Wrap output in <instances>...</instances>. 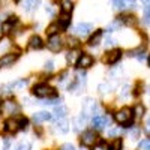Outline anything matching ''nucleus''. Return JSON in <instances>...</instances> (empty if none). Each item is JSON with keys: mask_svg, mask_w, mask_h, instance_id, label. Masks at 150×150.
I'll use <instances>...</instances> for the list:
<instances>
[{"mask_svg": "<svg viewBox=\"0 0 150 150\" xmlns=\"http://www.w3.org/2000/svg\"><path fill=\"white\" fill-rule=\"evenodd\" d=\"M81 143H83L84 146H87V147L95 146V144L98 143V135H96V132H93V131H86V132L83 134V137H81Z\"/></svg>", "mask_w": 150, "mask_h": 150, "instance_id": "nucleus-4", "label": "nucleus"}, {"mask_svg": "<svg viewBox=\"0 0 150 150\" xmlns=\"http://www.w3.org/2000/svg\"><path fill=\"white\" fill-rule=\"evenodd\" d=\"M2 111H3V114H6V116L15 114V112H18V105H17V102H14V101H6V102L2 105Z\"/></svg>", "mask_w": 150, "mask_h": 150, "instance_id": "nucleus-9", "label": "nucleus"}, {"mask_svg": "<svg viewBox=\"0 0 150 150\" xmlns=\"http://www.w3.org/2000/svg\"><path fill=\"white\" fill-rule=\"evenodd\" d=\"M15 2H20V0H15Z\"/></svg>", "mask_w": 150, "mask_h": 150, "instance_id": "nucleus-39", "label": "nucleus"}, {"mask_svg": "<svg viewBox=\"0 0 150 150\" xmlns=\"http://www.w3.org/2000/svg\"><path fill=\"white\" fill-rule=\"evenodd\" d=\"M138 134H140V131L137 129V128H134V131H131V132H129V135H131V138H132V140H135L137 137H138Z\"/></svg>", "mask_w": 150, "mask_h": 150, "instance_id": "nucleus-35", "label": "nucleus"}, {"mask_svg": "<svg viewBox=\"0 0 150 150\" xmlns=\"http://www.w3.org/2000/svg\"><path fill=\"white\" fill-rule=\"evenodd\" d=\"M93 150H107V144L105 143H101V144H95V149Z\"/></svg>", "mask_w": 150, "mask_h": 150, "instance_id": "nucleus-32", "label": "nucleus"}, {"mask_svg": "<svg viewBox=\"0 0 150 150\" xmlns=\"http://www.w3.org/2000/svg\"><path fill=\"white\" fill-rule=\"evenodd\" d=\"M98 110H99V107L93 99H87V101L84 102V108H83V120L86 122V119L89 116H92V114H95Z\"/></svg>", "mask_w": 150, "mask_h": 150, "instance_id": "nucleus-3", "label": "nucleus"}, {"mask_svg": "<svg viewBox=\"0 0 150 150\" xmlns=\"http://www.w3.org/2000/svg\"><path fill=\"white\" fill-rule=\"evenodd\" d=\"M112 3H114L117 9H126L135 5V0H112Z\"/></svg>", "mask_w": 150, "mask_h": 150, "instance_id": "nucleus-14", "label": "nucleus"}, {"mask_svg": "<svg viewBox=\"0 0 150 150\" xmlns=\"http://www.w3.org/2000/svg\"><path fill=\"white\" fill-rule=\"evenodd\" d=\"M92 125L95 129H104L107 125H110V117L107 116H96L92 120Z\"/></svg>", "mask_w": 150, "mask_h": 150, "instance_id": "nucleus-8", "label": "nucleus"}, {"mask_svg": "<svg viewBox=\"0 0 150 150\" xmlns=\"http://www.w3.org/2000/svg\"><path fill=\"white\" fill-rule=\"evenodd\" d=\"M119 23L134 24V17H131V15H122V17H119Z\"/></svg>", "mask_w": 150, "mask_h": 150, "instance_id": "nucleus-28", "label": "nucleus"}, {"mask_svg": "<svg viewBox=\"0 0 150 150\" xmlns=\"http://www.w3.org/2000/svg\"><path fill=\"white\" fill-rule=\"evenodd\" d=\"M32 92L38 98H50V96H54L56 95V90L53 89L51 86H48V84H38V86L33 87Z\"/></svg>", "mask_w": 150, "mask_h": 150, "instance_id": "nucleus-1", "label": "nucleus"}, {"mask_svg": "<svg viewBox=\"0 0 150 150\" xmlns=\"http://www.w3.org/2000/svg\"><path fill=\"white\" fill-rule=\"evenodd\" d=\"M114 119L120 125H129L131 123V119H132V110L131 108H122L120 111L116 112Z\"/></svg>", "mask_w": 150, "mask_h": 150, "instance_id": "nucleus-2", "label": "nucleus"}, {"mask_svg": "<svg viewBox=\"0 0 150 150\" xmlns=\"http://www.w3.org/2000/svg\"><path fill=\"white\" fill-rule=\"evenodd\" d=\"M57 131L62 132V134H66V132L69 131V123H68V120L60 119L59 123H57Z\"/></svg>", "mask_w": 150, "mask_h": 150, "instance_id": "nucleus-19", "label": "nucleus"}, {"mask_svg": "<svg viewBox=\"0 0 150 150\" xmlns=\"http://www.w3.org/2000/svg\"><path fill=\"white\" fill-rule=\"evenodd\" d=\"M18 123H20V129H21V128L26 129V128H27V123H29V120H27V119H21V120H18Z\"/></svg>", "mask_w": 150, "mask_h": 150, "instance_id": "nucleus-33", "label": "nucleus"}, {"mask_svg": "<svg viewBox=\"0 0 150 150\" xmlns=\"http://www.w3.org/2000/svg\"><path fill=\"white\" fill-rule=\"evenodd\" d=\"M42 39L39 36H32L30 38V41H29V48L30 50H39V48H42Z\"/></svg>", "mask_w": 150, "mask_h": 150, "instance_id": "nucleus-16", "label": "nucleus"}, {"mask_svg": "<svg viewBox=\"0 0 150 150\" xmlns=\"http://www.w3.org/2000/svg\"><path fill=\"white\" fill-rule=\"evenodd\" d=\"M144 112H146L144 107H143L141 104H138V105H135V108H134V111H132V114H135V117H143Z\"/></svg>", "mask_w": 150, "mask_h": 150, "instance_id": "nucleus-24", "label": "nucleus"}, {"mask_svg": "<svg viewBox=\"0 0 150 150\" xmlns=\"http://www.w3.org/2000/svg\"><path fill=\"white\" fill-rule=\"evenodd\" d=\"M138 150H150V141H149L147 138H146L144 141H141V143H140Z\"/></svg>", "mask_w": 150, "mask_h": 150, "instance_id": "nucleus-29", "label": "nucleus"}, {"mask_svg": "<svg viewBox=\"0 0 150 150\" xmlns=\"http://www.w3.org/2000/svg\"><path fill=\"white\" fill-rule=\"evenodd\" d=\"M78 54H80L78 50H72V51H69V53H68V56H66L68 63H75V62L78 60Z\"/></svg>", "mask_w": 150, "mask_h": 150, "instance_id": "nucleus-20", "label": "nucleus"}, {"mask_svg": "<svg viewBox=\"0 0 150 150\" xmlns=\"http://www.w3.org/2000/svg\"><path fill=\"white\" fill-rule=\"evenodd\" d=\"M62 150H75L72 144H65L63 147H62Z\"/></svg>", "mask_w": 150, "mask_h": 150, "instance_id": "nucleus-38", "label": "nucleus"}, {"mask_svg": "<svg viewBox=\"0 0 150 150\" xmlns=\"http://www.w3.org/2000/svg\"><path fill=\"white\" fill-rule=\"evenodd\" d=\"M101 38H102V32L98 30V32L90 38V39H89V42H87V44H89V45H98L99 42H101Z\"/></svg>", "mask_w": 150, "mask_h": 150, "instance_id": "nucleus-21", "label": "nucleus"}, {"mask_svg": "<svg viewBox=\"0 0 150 150\" xmlns=\"http://www.w3.org/2000/svg\"><path fill=\"white\" fill-rule=\"evenodd\" d=\"M120 132H122L120 128H112V129L108 131V135L110 137H117V135H120Z\"/></svg>", "mask_w": 150, "mask_h": 150, "instance_id": "nucleus-30", "label": "nucleus"}, {"mask_svg": "<svg viewBox=\"0 0 150 150\" xmlns=\"http://www.w3.org/2000/svg\"><path fill=\"white\" fill-rule=\"evenodd\" d=\"M68 42H69V47H77L78 45V41L75 39V38H69Z\"/></svg>", "mask_w": 150, "mask_h": 150, "instance_id": "nucleus-36", "label": "nucleus"}, {"mask_svg": "<svg viewBox=\"0 0 150 150\" xmlns=\"http://www.w3.org/2000/svg\"><path fill=\"white\" fill-rule=\"evenodd\" d=\"M20 129V123H18V120H15V119H9V120H6V123H5V131L6 132H17Z\"/></svg>", "mask_w": 150, "mask_h": 150, "instance_id": "nucleus-13", "label": "nucleus"}, {"mask_svg": "<svg viewBox=\"0 0 150 150\" xmlns=\"http://www.w3.org/2000/svg\"><path fill=\"white\" fill-rule=\"evenodd\" d=\"M53 116H51V112H48V111H41V112H36V114L33 116V120L36 123H42V122H48V120H51Z\"/></svg>", "mask_w": 150, "mask_h": 150, "instance_id": "nucleus-12", "label": "nucleus"}, {"mask_svg": "<svg viewBox=\"0 0 150 150\" xmlns=\"http://www.w3.org/2000/svg\"><path fill=\"white\" fill-rule=\"evenodd\" d=\"M48 48L51 50V51H60V48H62V39H60V36H57V35L50 36V39H48Z\"/></svg>", "mask_w": 150, "mask_h": 150, "instance_id": "nucleus-11", "label": "nucleus"}, {"mask_svg": "<svg viewBox=\"0 0 150 150\" xmlns=\"http://www.w3.org/2000/svg\"><path fill=\"white\" fill-rule=\"evenodd\" d=\"M38 5H39V0H26V3H24V9L30 12V11L36 9Z\"/></svg>", "mask_w": 150, "mask_h": 150, "instance_id": "nucleus-22", "label": "nucleus"}, {"mask_svg": "<svg viewBox=\"0 0 150 150\" xmlns=\"http://www.w3.org/2000/svg\"><path fill=\"white\" fill-rule=\"evenodd\" d=\"M69 24H71V17H69V14H62V15L59 17V23H57L59 29L66 30V29L69 27Z\"/></svg>", "mask_w": 150, "mask_h": 150, "instance_id": "nucleus-15", "label": "nucleus"}, {"mask_svg": "<svg viewBox=\"0 0 150 150\" xmlns=\"http://www.w3.org/2000/svg\"><path fill=\"white\" fill-rule=\"evenodd\" d=\"M120 57H122V51H120V50H111V51L107 53L104 62L108 63V65H114V63H117V62L120 60Z\"/></svg>", "mask_w": 150, "mask_h": 150, "instance_id": "nucleus-6", "label": "nucleus"}, {"mask_svg": "<svg viewBox=\"0 0 150 150\" xmlns=\"http://www.w3.org/2000/svg\"><path fill=\"white\" fill-rule=\"evenodd\" d=\"M17 23V18L15 17H11L8 21H5L3 23V26H2V32L3 33H8V32H11V29H12V26Z\"/></svg>", "mask_w": 150, "mask_h": 150, "instance_id": "nucleus-18", "label": "nucleus"}, {"mask_svg": "<svg viewBox=\"0 0 150 150\" xmlns=\"http://www.w3.org/2000/svg\"><path fill=\"white\" fill-rule=\"evenodd\" d=\"M92 65H93V57L89 56V54H83L77 60V66L80 69H87V68H90Z\"/></svg>", "mask_w": 150, "mask_h": 150, "instance_id": "nucleus-7", "label": "nucleus"}, {"mask_svg": "<svg viewBox=\"0 0 150 150\" xmlns=\"http://www.w3.org/2000/svg\"><path fill=\"white\" fill-rule=\"evenodd\" d=\"M18 59V54L15 53H9V54H5L3 57H0V68H6V66H11L14 62Z\"/></svg>", "mask_w": 150, "mask_h": 150, "instance_id": "nucleus-10", "label": "nucleus"}, {"mask_svg": "<svg viewBox=\"0 0 150 150\" xmlns=\"http://www.w3.org/2000/svg\"><path fill=\"white\" fill-rule=\"evenodd\" d=\"M149 17H150V12H149V8H146V11H144V24L146 26H149Z\"/></svg>", "mask_w": 150, "mask_h": 150, "instance_id": "nucleus-31", "label": "nucleus"}, {"mask_svg": "<svg viewBox=\"0 0 150 150\" xmlns=\"http://www.w3.org/2000/svg\"><path fill=\"white\" fill-rule=\"evenodd\" d=\"M53 69H54V63H53V62H47V63H45V71L51 72Z\"/></svg>", "mask_w": 150, "mask_h": 150, "instance_id": "nucleus-34", "label": "nucleus"}, {"mask_svg": "<svg viewBox=\"0 0 150 150\" xmlns=\"http://www.w3.org/2000/svg\"><path fill=\"white\" fill-rule=\"evenodd\" d=\"M59 30H60V29H59V26H57V23H54V24H51V26L47 29V35H48V36H54V35H57Z\"/></svg>", "mask_w": 150, "mask_h": 150, "instance_id": "nucleus-25", "label": "nucleus"}, {"mask_svg": "<svg viewBox=\"0 0 150 150\" xmlns=\"http://www.w3.org/2000/svg\"><path fill=\"white\" fill-rule=\"evenodd\" d=\"M60 8H62V11H63V14H71L72 9H74V3L71 2V0H62Z\"/></svg>", "mask_w": 150, "mask_h": 150, "instance_id": "nucleus-17", "label": "nucleus"}, {"mask_svg": "<svg viewBox=\"0 0 150 150\" xmlns=\"http://www.w3.org/2000/svg\"><path fill=\"white\" fill-rule=\"evenodd\" d=\"M29 147H30V146H29L27 143H26V144H20V146L17 147V150H29Z\"/></svg>", "mask_w": 150, "mask_h": 150, "instance_id": "nucleus-37", "label": "nucleus"}, {"mask_svg": "<svg viewBox=\"0 0 150 150\" xmlns=\"http://www.w3.org/2000/svg\"><path fill=\"white\" fill-rule=\"evenodd\" d=\"M11 86H12V89H17V90H20V89H24V87L27 86V80H21V81H17V83L11 84Z\"/></svg>", "mask_w": 150, "mask_h": 150, "instance_id": "nucleus-27", "label": "nucleus"}, {"mask_svg": "<svg viewBox=\"0 0 150 150\" xmlns=\"http://www.w3.org/2000/svg\"><path fill=\"white\" fill-rule=\"evenodd\" d=\"M120 149H122V140L120 138H117L112 144L107 146V150H120Z\"/></svg>", "mask_w": 150, "mask_h": 150, "instance_id": "nucleus-26", "label": "nucleus"}, {"mask_svg": "<svg viewBox=\"0 0 150 150\" xmlns=\"http://www.w3.org/2000/svg\"><path fill=\"white\" fill-rule=\"evenodd\" d=\"M93 30V26L90 23H80V24H77L75 26V29H74V32L77 33L78 36H87V35H90V32Z\"/></svg>", "mask_w": 150, "mask_h": 150, "instance_id": "nucleus-5", "label": "nucleus"}, {"mask_svg": "<svg viewBox=\"0 0 150 150\" xmlns=\"http://www.w3.org/2000/svg\"><path fill=\"white\" fill-rule=\"evenodd\" d=\"M54 114H56V117H59V119H63V117L66 116V108H65L63 105H57Z\"/></svg>", "mask_w": 150, "mask_h": 150, "instance_id": "nucleus-23", "label": "nucleus"}]
</instances>
